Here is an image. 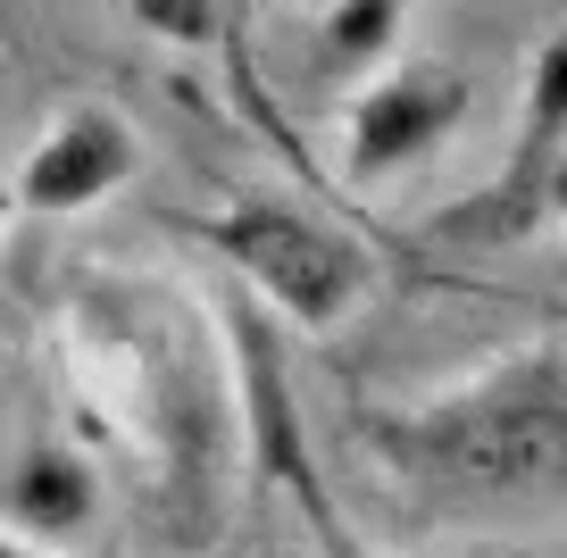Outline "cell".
<instances>
[{
  "label": "cell",
  "mask_w": 567,
  "mask_h": 558,
  "mask_svg": "<svg viewBox=\"0 0 567 558\" xmlns=\"http://www.w3.org/2000/svg\"><path fill=\"white\" fill-rule=\"evenodd\" d=\"M392 451L434 484L484 492V500H543L559 492V458H567V401H559V350H526V359L493 366L484 384L451 392V401L417 409V417L392 434Z\"/></svg>",
  "instance_id": "6da1fadb"
},
{
  "label": "cell",
  "mask_w": 567,
  "mask_h": 558,
  "mask_svg": "<svg viewBox=\"0 0 567 558\" xmlns=\"http://www.w3.org/2000/svg\"><path fill=\"white\" fill-rule=\"evenodd\" d=\"M217 250L243 267V283L284 326H301V333H334L375 300L368 242H351L342 226H326L309 209H284V200H243L217 226Z\"/></svg>",
  "instance_id": "7a4b0ae2"
},
{
  "label": "cell",
  "mask_w": 567,
  "mask_h": 558,
  "mask_svg": "<svg viewBox=\"0 0 567 558\" xmlns=\"http://www.w3.org/2000/svg\"><path fill=\"white\" fill-rule=\"evenodd\" d=\"M460 117H467V75L451 59H409V68L368 75L342 108V175H359V184L409 175L460 134Z\"/></svg>",
  "instance_id": "3957f363"
},
{
  "label": "cell",
  "mask_w": 567,
  "mask_h": 558,
  "mask_svg": "<svg viewBox=\"0 0 567 558\" xmlns=\"http://www.w3.org/2000/svg\"><path fill=\"white\" fill-rule=\"evenodd\" d=\"M142 167V142L117 108H68V117L42 125V142L18 158V184H9V209L25 217H84L109 193H125Z\"/></svg>",
  "instance_id": "277c9868"
},
{
  "label": "cell",
  "mask_w": 567,
  "mask_h": 558,
  "mask_svg": "<svg viewBox=\"0 0 567 558\" xmlns=\"http://www.w3.org/2000/svg\"><path fill=\"white\" fill-rule=\"evenodd\" d=\"M9 534L42 541V550H59V541H75L92 525V508H101V492H92V467L75 451H59V442H34V451L9 467Z\"/></svg>",
  "instance_id": "5b68a950"
},
{
  "label": "cell",
  "mask_w": 567,
  "mask_h": 558,
  "mask_svg": "<svg viewBox=\"0 0 567 558\" xmlns=\"http://www.w3.org/2000/svg\"><path fill=\"white\" fill-rule=\"evenodd\" d=\"M318 9H326V59H342V68L384 59L401 34V0H318Z\"/></svg>",
  "instance_id": "8992f818"
},
{
  "label": "cell",
  "mask_w": 567,
  "mask_h": 558,
  "mask_svg": "<svg viewBox=\"0 0 567 558\" xmlns=\"http://www.w3.org/2000/svg\"><path fill=\"white\" fill-rule=\"evenodd\" d=\"M0 558H68V550H42V541H25V534H9V525H0Z\"/></svg>",
  "instance_id": "52a82bcc"
}]
</instances>
